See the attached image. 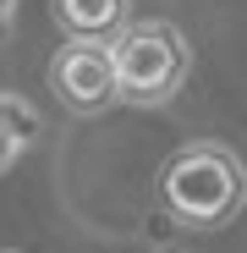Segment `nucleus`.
<instances>
[{"instance_id": "20e7f679", "label": "nucleus", "mask_w": 247, "mask_h": 253, "mask_svg": "<svg viewBox=\"0 0 247 253\" xmlns=\"http://www.w3.org/2000/svg\"><path fill=\"white\" fill-rule=\"evenodd\" d=\"M50 11L61 22L66 39H82V44H115L121 28L132 17V0H50Z\"/></svg>"}, {"instance_id": "423d86ee", "label": "nucleus", "mask_w": 247, "mask_h": 253, "mask_svg": "<svg viewBox=\"0 0 247 253\" xmlns=\"http://www.w3.org/2000/svg\"><path fill=\"white\" fill-rule=\"evenodd\" d=\"M17 28V0H0V39Z\"/></svg>"}, {"instance_id": "7ed1b4c3", "label": "nucleus", "mask_w": 247, "mask_h": 253, "mask_svg": "<svg viewBox=\"0 0 247 253\" xmlns=\"http://www.w3.org/2000/svg\"><path fill=\"white\" fill-rule=\"evenodd\" d=\"M50 88H55L61 105L77 110V116L110 110V105L121 99L110 44H82V39H66V50H55V61H50Z\"/></svg>"}, {"instance_id": "f03ea898", "label": "nucleus", "mask_w": 247, "mask_h": 253, "mask_svg": "<svg viewBox=\"0 0 247 253\" xmlns=\"http://www.w3.org/2000/svg\"><path fill=\"white\" fill-rule=\"evenodd\" d=\"M115 61V88L127 105H165L192 66V50L176 22H127L121 39L110 44Z\"/></svg>"}, {"instance_id": "f257e3e1", "label": "nucleus", "mask_w": 247, "mask_h": 253, "mask_svg": "<svg viewBox=\"0 0 247 253\" xmlns=\"http://www.w3.org/2000/svg\"><path fill=\"white\" fill-rule=\"evenodd\" d=\"M159 193H165V209H171L176 226L214 231L242 209L247 171L225 143H192L159 171Z\"/></svg>"}, {"instance_id": "39448f33", "label": "nucleus", "mask_w": 247, "mask_h": 253, "mask_svg": "<svg viewBox=\"0 0 247 253\" xmlns=\"http://www.w3.org/2000/svg\"><path fill=\"white\" fill-rule=\"evenodd\" d=\"M33 138H38L33 105L17 99V94H0V171H11L22 160V149H33Z\"/></svg>"}]
</instances>
